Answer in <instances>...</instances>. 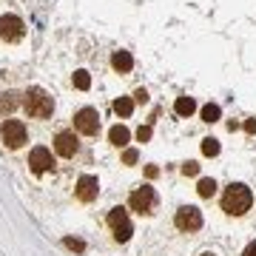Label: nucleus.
<instances>
[{
	"instance_id": "f257e3e1",
	"label": "nucleus",
	"mask_w": 256,
	"mask_h": 256,
	"mask_svg": "<svg viewBox=\"0 0 256 256\" xmlns=\"http://www.w3.org/2000/svg\"><path fill=\"white\" fill-rule=\"evenodd\" d=\"M250 205H254V194L242 182H230L222 194V210L230 216H242L245 210H250Z\"/></svg>"
},
{
	"instance_id": "f03ea898",
	"label": "nucleus",
	"mask_w": 256,
	"mask_h": 256,
	"mask_svg": "<svg viewBox=\"0 0 256 256\" xmlns=\"http://www.w3.org/2000/svg\"><path fill=\"white\" fill-rule=\"evenodd\" d=\"M23 106H26L28 117H37V120H46L54 114V100H52V94L43 92V88H37L32 86L26 94H23Z\"/></svg>"
},
{
	"instance_id": "7ed1b4c3",
	"label": "nucleus",
	"mask_w": 256,
	"mask_h": 256,
	"mask_svg": "<svg viewBox=\"0 0 256 256\" xmlns=\"http://www.w3.org/2000/svg\"><path fill=\"white\" fill-rule=\"evenodd\" d=\"M174 225L180 230H185V234H196L202 228V210L196 205H182V208L176 210Z\"/></svg>"
},
{
	"instance_id": "20e7f679",
	"label": "nucleus",
	"mask_w": 256,
	"mask_h": 256,
	"mask_svg": "<svg viewBox=\"0 0 256 256\" xmlns=\"http://www.w3.org/2000/svg\"><path fill=\"white\" fill-rule=\"evenodd\" d=\"M108 228L114 230V239L117 242H128L134 228H131V220H128L126 208H111L108 210Z\"/></svg>"
},
{
	"instance_id": "39448f33",
	"label": "nucleus",
	"mask_w": 256,
	"mask_h": 256,
	"mask_svg": "<svg viewBox=\"0 0 256 256\" xmlns=\"http://www.w3.org/2000/svg\"><path fill=\"white\" fill-rule=\"evenodd\" d=\"M128 205H131V210H137V214H154L156 208V194L151 185H142V188H137V191L128 196Z\"/></svg>"
},
{
	"instance_id": "423d86ee",
	"label": "nucleus",
	"mask_w": 256,
	"mask_h": 256,
	"mask_svg": "<svg viewBox=\"0 0 256 256\" xmlns=\"http://www.w3.org/2000/svg\"><path fill=\"white\" fill-rule=\"evenodd\" d=\"M0 137L9 148H20L26 142V126L20 120H3L0 122Z\"/></svg>"
},
{
	"instance_id": "0eeeda50",
	"label": "nucleus",
	"mask_w": 256,
	"mask_h": 256,
	"mask_svg": "<svg viewBox=\"0 0 256 256\" xmlns=\"http://www.w3.org/2000/svg\"><path fill=\"white\" fill-rule=\"evenodd\" d=\"M74 128L80 131V134H86V137H94L97 131H100V114H97V108H80L77 114H74Z\"/></svg>"
},
{
	"instance_id": "6e6552de",
	"label": "nucleus",
	"mask_w": 256,
	"mask_h": 256,
	"mask_svg": "<svg viewBox=\"0 0 256 256\" xmlns=\"http://www.w3.org/2000/svg\"><path fill=\"white\" fill-rule=\"evenodd\" d=\"M23 32H26V23L18 14H3L0 18V37L6 43H18L20 37H23Z\"/></svg>"
},
{
	"instance_id": "1a4fd4ad",
	"label": "nucleus",
	"mask_w": 256,
	"mask_h": 256,
	"mask_svg": "<svg viewBox=\"0 0 256 256\" xmlns=\"http://www.w3.org/2000/svg\"><path fill=\"white\" fill-rule=\"evenodd\" d=\"M28 165H32V171H34V174H46V171L54 168V156H52L48 148L37 146V148H32V154H28Z\"/></svg>"
},
{
	"instance_id": "9d476101",
	"label": "nucleus",
	"mask_w": 256,
	"mask_h": 256,
	"mask_svg": "<svg viewBox=\"0 0 256 256\" xmlns=\"http://www.w3.org/2000/svg\"><path fill=\"white\" fill-rule=\"evenodd\" d=\"M74 194H77V200H80V202H94V200H97V194H100V182H97V176L82 174L80 180H77Z\"/></svg>"
},
{
	"instance_id": "9b49d317",
	"label": "nucleus",
	"mask_w": 256,
	"mask_h": 256,
	"mask_svg": "<svg viewBox=\"0 0 256 256\" xmlns=\"http://www.w3.org/2000/svg\"><path fill=\"white\" fill-rule=\"evenodd\" d=\"M77 148H80V142H77V137H74V131H60V134L54 137V151L60 156H74Z\"/></svg>"
},
{
	"instance_id": "f8f14e48",
	"label": "nucleus",
	"mask_w": 256,
	"mask_h": 256,
	"mask_svg": "<svg viewBox=\"0 0 256 256\" xmlns=\"http://www.w3.org/2000/svg\"><path fill=\"white\" fill-rule=\"evenodd\" d=\"M111 66H114V72L128 74L134 68V57L128 54V52H114V54H111Z\"/></svg>"
},
{
	"instance_id": "ddd939ff",
	"label": "nucleus",
	"mask_w": 256,
	"mask_h": 256,
	"mask_svg": "<svg viewBox=\"0 0 256 256\" xmlns=\"http://www.w3.org/2000/svg\"><path fill=\"white\" fill-rule=\"evenodd\" d=\"M20 106V94L18 92H3L0 94V117H6Z\"/></svg>"
},
{
	"instance_id": "4468645a",
	"label": "nucleus",
	"mask_w": 256,
	"mask_h": 256,
	"mask_svg": "<svg viewBox=\"0 0 256 256\" xmlns=\"http://www.w3.org/2000/svg\"><path fill=\"white\" fill-rule=\"evenodd\" d=\"M174 111L180 114V117H191L194 111H196V102H194V97H176Z\"/></svg>"
},
{
	"instance_id": "2eb2a0df",
	"label": "nucleus",
	"mask_w": 256,
	"mask_h": 256,
	"mask_svg": "<svg viewBox=\"0 0 256 256\" xmlns=\"http://www.w3.org/2000/svg\"><path fill=\"white\" fill-rule=\"evenodd\" d=\"M108 140H111V146H117V148H122L131 140V134H128V128L126 126H114L108 131Z\"/></svg>"
},
{
	"instance_id": "dca6fc26",
	"label": "nucleus",
	"mask_w": 256,
	"mask_h": 256,
	"mask_svg": "<svg viewBox=\"0 0 256 256\" xmlns=\"http://www.w3.org/2000/svg\"><path fill=\"white\" fill-rule=\"evenodd\" d=\"M196 194H200L202 200H210V196L216 194V182H214L210 176H205V180H200V185H196Z\"/></svg>"
},
{
	"instance_id": "f3484780",
	"label": "nucleus",
	"mask_w": 256,
	"mask_h": 256,
	"mask_svg": "<svg viewBox=\"0 0 256 256\" xmlns=\"http://www.w3.org/2000/svg\"><path fill=\"white\" fill-rule=\"evenodd\" d=\"M72 86L74 88H80V92H88V88H92V74L88 72H74Z\"/></svg>"
},
{
	"instance_id": "a211bd4d",
	"label": "nucleus",
	"mask_w": 256,
	"mask_h": 256,
	"mask_svg": "<svg viewBox=\"0 0 256 256\" xmlns=\"http://www.w3.org/2000/svg\"><path fill=\"white\" fill-rule=\"evenodd\" d=\"M114 111H117L120 117H131V111H134V100H131V97H120V100H114Z\"/></svg>"
},
{
	"instance_id": "6ab92c4d",
	"label": "nucleus",
	"mask_w": 256,
	"mask_h": 256,
	"mask_svg": "<svg viewBox=\"0 0 256 256\" xmlns=\"http://www.w3.org/2000/svg\"><path fill=\"white\" fill-rule=\"evenodd\" d=\"M220 114H222V108L216 106V102L202 106V120H205V122H216V120H220Z\"/></svg>"
},
{
	"instance_id": "aec40b11",
	"label": "nucleus",
	"mask_w": 256,
	"mask_h": 256,
	"mask_svg": "<svg viewBox=\"0 0 256 256\" xmlns=\"http://www.w3.org/2000/svg\"><path fill=\"white\" fill-rule=\"evenodd\" d=\"M202 154L205 156H216L220 154V140H214V137L202 140Z\"/></svg>"
},
{
	"instance_id": "412c9836",
	"label": "nucleus",
	"mask_w": 256,
	"mask_h": 256,
	"mask_svg": "<svg viewBox=\"0 0 256 256\" xmlns=\"http://www.w3.org/2000/svg\"><path fill=\"white\" fill-rule=\"evenodd\" d=\"M182 174H185V176H196V174H200V162L188 160V162L182 165Z\"/></svg>"
},
{
	"instance_id": "4be33fe9",
	"label": "nucleus",
	"mask_w": 256,
	"mask_h": 256,
	"mask_svg": "<svg viewBox=\"0 0 256 256\" xmlns=\"http://www.w3.org/2000/svg\"><path fill=\"white\" fill-rule=\"evenodd\" d=\"M137 160H140L137 148H126V154H122V162H126V165H134Z\"/></svg>"
},
{
	"instance_id": "5701e85b",
	"label": "nucleus",
	"mask_w": 256,
	"mask_h": 256,
	"mask_svg": "<svg viewBox=\"0 0 256 256\" xmlns=\"http://www.w3.org/2000/svg\"><path fill=\"white\" fill-rule=\"evenodd\" d=\"M151 134H154V131H151V126H140L137 128V140H140V142H148V140H151Z\"/></svg>"
},
{
	"instance_id": "b1692460",
	"label": "nucleus",
	"mask_w": 256,
	"mask_h": 256,
	"mask_svg": "<svg viewBox=\"0 0 256 256\" xmlns=\"http://www.w3.org/2000/svg\"><path fill=\"white\" fill-rule=\"evenodd\" d=\"M66 248H72V250H82L86 245H82L80 239H66Z\"/></svg>"
},
{
	"instance_id": "393cba45",
	"label": "nucleus",
	"mask_w": 256,
	"mask_h": 256,
	"mask_svg": "<svg viewBox=\"0 0 256 256\" xmlns=\"http://www.w3.org/2000/svg\"><path fill=\"white\" fill-rule=\"evenodd\" d=\"M134 100H137V102H146V100H148V92H146V88H137V92H134Z\"/></svg>"
},
{
	"instance_id": "a878e982",
	"label": "nucleus",
	"mask_w": 256,
	"mask_h": 256,
	"mask_svg": "<svg viewBox=\"0 0 256 256\" xmlns=\"http://www.w3.org/2000/svg\"><path fill=\"white\" fill-rule=\"evenodd\" d=\"M146 176H148V180L160 176V168H156V165H148V168H146Z\"/></svg>"
},
{
	"instance_id": "bb28decb",
	"label": "nucleus",
	"mask_w": 256,
	"mask_h": 256,
	"mask_svg": "<svg viewBox=\"0 0 256 256\" xmlns=\"http://www.w3.org/2000/svg\"><path fill=\"white\" fill-rule=\"evenodd\" d=\"M242 256H256V239H254V242H250V245L245 248V250H242Z\"/></svg>"
},
{
	"instance_id": "cd10ccee",
	"label": "nucleus",
	"mask_w": 256,
	"mask_h": 256,
	"mask_svg": "<svg viewBox=\"0 0 256 256\" xmlns=\"http://www.w3.org/2000/svg\"><path fill=\"white\" fill-rule=\"evenodd\" d=\"M245 131L248 134H256V120H245Z\"/></svg>"
},
{
	"instance_id": "c85d7f7f",
	"label": "nucleus",
	"mask_w": 256,
	"mask_h": 256,
	"mask_svg": "<svg viewBox=\"0 0 256 256\" xmlns=\"http://www.w3.org/2000/svg\"><path fill=\"white\" fill-rule=\"evenodd\" d=\"M202 256H214V254H202Z\"/></svg>"
}]
</instances>
